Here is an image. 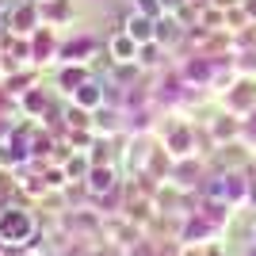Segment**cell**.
I'll return each instance as SVG.
<instances>
[{
	"label": "cell",
	"mask_w": 256,
	"mask_h": 256,
	"mask_svg": "<svg viewBox=\"0 0 256 256\" xmlns=\"http://www.w3.org/2000/svg\"><path fill=\"white\" fill-rule=\"evenodd\" d=\"M34 234V218L27 210H0V241L4 245H23V241H31Z\"/></svg>",
	"instance_id": "6da1fadb"
},
{
	"label": "cell",
	"mask_w": 256,
	"mask_h": 256,
	"mask_svg": "<svg viewBox=\"0 0 256 256\" xmlns=\"http://www.w3.org/2000/svg\"><path fill=\"white\" fill-rule=\"evenodd\" d=\"M126 38H130V42H153L157 31H153L150 16H130V20H126Z\"/></svg>",
	"instance_id": "7a4b0ae2"
},
{
	"label": "cell",
	"mask_w": 256,
	"mask_h": 256,
	"mask_svg": "<svg viewBox=\"0 0 256 256\" xmlns=\"http://www.w3.org/2000/svg\"><path fill=\"white\" fill-rule=\"evenodd\" d=\"M111 184H115V172L111 168H92L88 172V188H92V192H107Z\"/></svg>",
	"instance_id": "3957f363"
},
{
	"label": "cell",
	"mask_w": 256,
	"mask_h": 256,
	"mask_svg": "<svg viewBox=\"0 0 256 256\" xmlns=\"http://www.w3.org/2000/svg\"><path fill=\"white\" fill-rule=\"evenodd\" d=\"M96 88H100V84H92V80H84V84H80V88H76V92H73V96H76V104H80V107H96L100 100H104V96H100V92H96Z\"/></svg>",
	"instance_id": "277c9868"
},
{
	"label": "cell",
	"mask_w": 256,
	"mask_h": 256,
	"mask_svg": "<svg viewBox=\"0 0 256 256\" xmlns=\"http://www.w3.org/2000/svg\"><path fill=\"white\" fill-rule=\"evenodd\" d=\"M84 80H88L84 69H65V73H62V88H65V92H76Z\"/></svg>",
	"instance_id": "5b68a950"
},
{
	"label": "cell",
	"mask_w": 256,
	"mask_h": 256,
	"mask_svg": "<svg viewBox=\"0 0 256 256\" xmlns=\"http://www.w3.org/2000/svg\"><path fill=\"white\" fill-rule=\"evenodd\" d=\"M130 50H134V46H130L126 38H118V42H115V54H130Z\"/></svg>",
	"instance_id": "8992f818"
},
{
	"label": "cell",
	"mask_w": 256,
	"mask_h": 256,
	"mask_svg": "<svg viewBox=\"0 0 256 256\" xmlns=\"http://www.w3.org/2000/svg\"><path fill=\"white\" fill-rule=\"evenodd\" d=\"M248 256H256V248H248Z\"/></svg>",
	"instance_id": "52a82bcc"
}]
</instances>
